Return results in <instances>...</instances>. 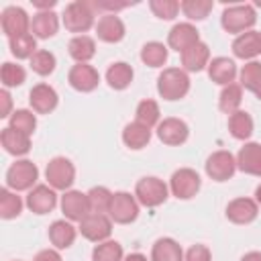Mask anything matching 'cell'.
<instances>
[{"mask_svg":"<svg viewBox=\"0 0 261 261\" xmlns=\"http://www.w3.org/2000/svg\"><path fill=\"white\" fill-rule=\"evenodd\" d=\"M157 92L163 100H179L190 92V77L179 67H167L157 77Z\"/></svg>","mask_w":261,"mask_h":261,"instance_id":"6da1fadb","label":"cell"},{"mask_svg":"<svg viewBox=\"0 0 261 261\" xmlns=\"http://www.w3.org/2000/svg\"><path fill=\"white\" fill-rule=\"evenodd\" d=\"M94 16H96V10L92 8V2H82V0H75V2H69L61 14L63 18V27L69 31V33H86L94 27Z\"/></svg>","mask_w":261,"mask_h":261,"instance_id":"7a4b0ae2","label":"cell"},{"mask_svg":"<svg viewBox=\"0 0 261 261\" xmlns=\"http://www.w3.org/2000/svg\"><path fill=\"white\" fill-rule=\"evenodd\" d=\"M257 14L255 8L251 4H234L224 8L222 16H220V24L226 33H234V35H243L247 31H251V27L255 24Z\"/></svg>","mask_w":261,"mask_h":261,"instance_id":"3957f363","label":"cell"},{"mask_svg":"<svg viewBox=\"0 0 261 261\" xmlns=\"http://www.w3.org/2000/svg\"><path fill=\"white\" fill-rule=\"evenodd\" d=\"M37 179H39V169L29 159H20V161L12 163L8 167V171H6V186L10 190H14V192L33 190Z\"/></svg>","mask_w":261,"mask_h":261,"instance_id":"277c9868","label":"cell"},{"mask_svg":"<svg viewBox=\"0 0 261 261\" xmlns=\"http://www.w3.org/2000/svg\"><path fill=\"white\" fill-rule=\"evenodd\" d=\"M135 198L147 208H155L167 200V186L159 177H141L135 186Z\"/></svg>","mask_w":261,"mask_h":261,"instance_id":"5b68a950","label":"cell"},{"mask_svg":"<svg viewBox=\"0 0 261 261\" xmlns=\"http://www.w3.org/2000/svg\"><path fill=\"white\" fill-rule=\"evenodd\" d=\"M45 177L53 190H63L67 192L75 179V167L67 157H53L47 163Z\"/></svg>","mask_w":261,"mask_h":261,"instance_id":"8992f818","label":"cell"},{"mask_svg":"<svg viewBox=\"0 0 261 261\" xmlns=\"http://www.w3.org/2000/svg\"><path fill=\"white\" fill-rule=\"evenodd\" d=\"M108 216L116 224H128L133 220H137V216H139L137 198L133 194H128V192H116L112 196V202H110V208H108Z\"/></svg>","mask_w":261,"mask_h":261,"instance_id":"52a82bcc","label":"cell"},{"mask_svg":"<svg viewBox=\"0 0 261 261\" xmlns=\"http://www.w3.org/2000/svg\"><path fill=\"white\" fill-rule=\"evenodd\" d=\"M200 186H202L200 175L194 169H190V167H181V169L173 171V175L169 179V190H171V194L177 200H190V198H194L198 194Z\"/></svg>","mask_w":261,"mask_h":261,"instance_id":"ba28073f","label":"cell"},{"mask_svg":"<svg viewBox=\"0 0 261 261\" xmlns=\"http://www.w3.org/2000/svg\"><path fill=\"white\" fill-rule=\"evenodd\" d=\"M237 171V157L230 151H216L206 159V173L214 181H226Z\"/></svg>","mask_w":261,"mask_h":261,"instance_id":"9c48e42d","label":"cell"},{"mask_svg":"<svg viewBox=\"0 0 261 261\" xmlns=\"http://www.w3.org/2000/svg\"><path fill=\"white\" fill-rule=\"evenodd\" d=\"M80 232L82 237H86L88 241L94 243H104L108 241L110 232H112V220L106 214H98V212H90L82 222H80Z\"/></svg>","mask_w":261,"mask_h":261,"instance_id":"30bf717a","label":"cell"},{"mask_svg":"<svg viewBox=\"0 0 261 261\" xmlns=\"http://www.w3.org/2000/svg\"><path fill=\"white\" fill-rule=\"evenodd\" d=\"M67 82L73 90L77 92H92L98 88L100 84V73L96 67L88 65V63H75L71 69H69V75H67Z\"/></svg>","mask_w":261,"mask_h":261,"instance_id":"8fae6325","label":"cell"},{"mask_svg":"<svg viewBox=\"0 0 261 261\" xmlns=\"http://www.w3.org/2000/svg\"><path fill=\"white\" fill-rule=\"evenodd\" d=\"M31 29V20L27 16V12L20 6H8L2 12V31L8 39L27 35Z\"/></svg>","mask_w":261,"mask_h":261,"instance_id":"7c38bea8","label":"cell"},{"mask_svg":"<svg viewBox=\"0 0 261 261\" xmlns=\"http://www.w3.org/2000/svg\"><path fill=\"white\" fill-rule=\"evenodd\" d=\"M61 212L65 218L82 222L90 214V204H88V194H82L77 190H67L61 196Z\"/></svg>","mask_w":261,"mask_h":261,"instance_id":"4fadbf2b","label":"cell"},{"mask_svg":"<svg viewBox=\"0 0 261 261\" xmlns=\"http://www.w3.org/2000/svg\"><path fill=\"white\" fill-rule=\"evenodd\" d=\"M188 135H190V128L179 118H163L157 124V137H159V141L165 143V145H169V147H175V145L186 143L188 141Z\"/></svg>","mask_w":261,"mask_h":261,"instance_id":"5bb4252c","label":"cell"},{"mask_svg":"<svg viewBox=\"0 0 261 261\" xmlns=\"http://www.w3.org/2000/svg\"><path fill=\"white\" fill-rule=\"evenodd\" d=\"M27 206L35 214H47L57 206V194L51 186H35L27 196Z\"/></svg>","mask_w":261,"mask_h":261,"instance_id":"9a60e30c","label":"cell"},{"mask_svg":"<svg viewBox=\"0 0 261 261\" xmlns=\"http://www.w3.org/2000/svg\"><path fill=\"white\" fill-rule=\"evenodd\" d=\"M259 204L251 198H237L226 206V218L234 224H249L257 218Z\"/></svg>","mask_w":261,"mask_h":261,"instance_id":"2e32d148","label":"cell"},{"mask_svg":"<svg viewBox=\"0 0 261 261\" xmlns=\"http://www.w3.org/2000/svg\"><path fill=\"white\" fill-rule=\"evenodd\" d=\"M237 169L249 175L261 177V145L245 143L237 153Z\"/></svg>","mask_w":261,"mask_h":261,"instance_id":"e0dca14e","label":"cell"},{"mask_svg":"<svg viewBox=\"0 0 261 261\" xmlns=\"http://www.w3.org/2000/svg\"><path fill=\"white\" fill-rule=\"evenodd\" d=\"M29 102L37 114H49L57 106V92L49 84H37L29 92Z\"/></svg>","mask_w":261,"mask_h":261,"instance_id":"ac0fdd59","label":"cell"},{"mask_svg":"<svg viewBox=\"0 0 261 261\" xmlns=\"http://www.w3.org/2000/svg\"><path fill=\"white\" fill-rule=\"evenodd\" d=\"M198 41H200L198 29H196L194 24H190V22H179V24H175V27L169 31V35H167L169 47L175 49L177 53H184L188 47L196 45Z\"/></svg>","mask_w":261,"mask_h":261,"instance_id":"d6986e66","label":"cell"},{"mask_svg":"<svg viewBox=\"0 0 261 261\" xmlns=\"http://www.w3.org/2000/svg\"><path fill=\"white\" fill-rule=\"evenodd\" d=\"M96 35L104 43H118L124 39V22L116 14H102L96 24Z\"/></svg>","mask_w":261,"mask_h":261,"instance_id":"ffe728a7","label":"cell"},{"mask_svg":"<svg viewBox=\"0 0 261 261\" xmlns=\"http://www.w3.org/2000/svg\"><path fill=\"white\" fill-rule=\"evenodd\" d=\"M210 63V49L206 43L198 41L181 53V65L186 71H202Z\"/></svg>","mask_w":261,"mask_h":261,"instance_id":"44dd1931","label":"cell"},{"mask_svg":"<svg viewBox=\"0 0 261 261\" xmlns=\"http://www.w3.org/2000/svg\"><path fill=\"white\" fill-rule=\"evenodd\" d=\"M208 75L214 84H220V86H228V84H234V77H237V65L232 59L228 57H214L210 63H208Z\"/></svg>","mask_w":261,"mask_h":261,"instance_id":"7402d4cb","label":"cell"},{"mask_svg":"<svg viewBox=\"0 0 261 261\" xmlns=\"http://www.w3.org/2000/svg\"><path fill=\"white\" fill-rule=\"evenodd\" d=\"M0 141H2V147L6 153L10 155H27L31 151V135H24L20 130H14L10 126L2 128V135H0Z\"/></svg>","mask_w":261,"mask_h":261,"instance_id":"603a6c76","label":"cell"},{"mask_svg":"<svg viewBox=\"0 0 261 261\" xmlns=\"http://www.w3.org/2000/svg\"><path fill=\"white\" fill-rule=\"evenodd\" d=\"M57 29H59V18L53 10L37 12L31 20V31H33L35 39H49L57 33Z\"/></svg>","mask_w":261,"mask_h":261,"instance_id":"cb8c5ba5","label":"cell"},{"mask_svg":"<svg viewBox=\"0 0 261 261\" xmlns=\"http://www.w3.org/2000/svg\"><path fill=\"white\" fill-rule=\"evenodd\" d=\"M232 53L239 59H253L261 53V45H259V33L257 31H247L243 35H239L232 43Z\"/></svg>","mask_w":261,"mask_h":261,"instance_id":"d4e9b609","label":"cell"},{"mask_svg":"<svg viewBox=\"0 0 261 261\" xmlns=\"http://www.w3.org/2000/svg\"><path fill=\"white\" fill-rule=\"evenodd\" d=\"M75 226L69 222V220H55L51 226H49V241L53 243L55 249H67L73 245L75 241Z\"/></svg>","mask_w":261,"mask_h":261,"instance_id":"484cf974","label":"cell"},{"mask_svg":"<svg viewBox=\"0 0 261 261\" xmlns=\"http://www.w3.org/2000/svg\"><path fill=\"white\" fill-rule=\"evenodd\" d=\"M151 261H184V251L173 239H159L151 249Z\"/></svg>","mask_w":261,"mask_h":261,"instance_id":"4316f807","label":"cell"},{"mask_svg":"<svg viewBox=\"0 0 261 261\" xmlns=\"http://www.w3.org/2000/svg\"><path fill=\"white\" fill-rule=\"evenodd\" d=\"M67 51L71 55V59H75L77 63H88L94 55H96V43L92 37L88 35H75L69 45H67Z\"/></svg>","mask_w":261,"mask_h":261,"instance_id":"83f0119b","label":"cell"},{"mask_svg":"<svg viewBox=\"0 0 261 261\" xmlns=\"http://www.w3.org/2000/svg\"><path fill=\"white\" fill-rule=\"evenodd\" d=\"M122 141H124V145L128 149L139 151V149H143V147L149 145V141H151V128L143 126L137 120L135 122H128L124 126V130H122Z\"/></svg>","mask_w":261,"mask_h":261,"instance_id":"f1b7e54d","label":"cell"},{"mask_svg":"<svg viewBox=\"0 0 261 261\" xmlns=\"http://www.w3.org/2000/svg\"><path fill=\"white\" fill-rule=\"evenodd\" d=\"M133 75H135V73H133V67H130L128 63L116 61V63H112V65L108 67V71H106V82H108V86H110L112 90H124V88L130 86Z\"/></svg>","mask_w":261,"mask_h":261,"instance_id":"f546056e","label":"cell"},{"mask_svg":"<svg viewBox=\"0 0 261 261\" xmlns=\"http://www.w3.org/2000/svg\"><path fill=\"white\" fill-rule=\"evenodd\" d=\"M228 130L234 139L239 141H245L253 135V118L249 112L245 110H237L228 116Z\"/></svg>","mask_w":261,"mask_h":261,"instance_id":"4dcf8cb0","label":"cell"},{"mask_svg":"<svg viewBox=\"0 0 261 261\" xmlns=\"http://www.w3.org/2000/svg\"><path fill=\"white\" fill-rule=\"evenodd\" d=\"M241 88H247L261 100V63L249 61L241 69Z\"/></svg>","mask_w":261,"mask_h":261,"instance_id":"1f68e13d","label":"cell"},{"mask_svg":"<svg viewBox=\"0 0 261 261\" xmlns=\"http://www.w3.org/2000/svg\"><path fill=\"white\" fill-rule=\"evenodd\" d=\"M243 102V88L239 84H228L224 86V90L220 92V98H218V108L224 112V114H232L239 110Z\"/></svg>","mask_w":261,"mask_h":261,"instance_id":"d6a6232c","label":"cell"},{"mask_svg":"<svg viewBox=\"0 0 261 261\" xmlns=\"http://www.w3.org/2000/svg\"><path fill=\"white\" fill-rule=\"evenodd\" d=\"M20 212H22L20 196H16V192L10 188H2L0 190V216L4 220H10V218H16Z\"/></svg>","mask_w":261,"mask_h":261,"instance_id":"836d02e7","label":"cell"},{"mask_svg":"<svg viewBox=\"0 0 261 261\" xmlns=\"http://www.w3.org/2000/svg\"><path fill=\"white\" fill-rule=\"evenodd\" d=\"M8 45H10V53L16 59H31L37 53V41H35V35L33 33H27V35L8 39Z\"/></svg>","mask_w":261,"mask_h":261,"instance_id":"e575fe53","label":"cell"},{"mask_svg":"<svg viewBox=\"0 0 261 261\" xmlns=\"http://www.w3.org/2000/svg\"><path fill=\"white\" fill-rule=\"evenodd\" d=\"M141 61L149 67H161L167 61V47L163 43L151 41L141 49Z\"/></svg>","mask_w":261,"mask_h":261,"instance_id":"d590c367","label":"cell"},{"mask_svg":"<svg viewBox=\"0 0 261 261\" xmlns=\"http://www.w3.org/2000/svg\"><path fill=\"white\" fill-rule=\"evenodd\" d=\"M159 104L155 100H141L137 106V122H141L147 128H153L155 124H159Z\"/></svg>","mask_w":261,"mask_h":261,"instance_id":"8d00e7d4","label":"cell"},{"mask_svg":"<svg viewBox=\"0 0 261 261\" xmlns=\"http://www.w3.org/2000/svg\"><path fill=\"white\" fill-rule=\"evenodd\" d=\"M112 192L104 186H96L88 192V204H90V212H98V214H104L108 212L110 208V202H112Z\"/></svg>","mask_w":261,"mask_h":261,"instance_id":"74e56055","label":"cell"},{"mask_svg":"<svg viewBox=\"0 0 261 261\" xmlns=\"http://www.w3.org/2000/svg\"><path fill=\"white\" fill-rule=\"evenodd\" d=\"M122 245L116 241L98 243L92 251V261H122Z\"/></svg>","mask_w":261,"mask_h":261,"instance_id":"f35d334b","label":"cell"},{"mask_svg":"<svg viewBox=\"0 0 261 261\" xmlns=\"http://www.w3.org/2000/svg\"><path fill=\"white\" fill-rule=\"evenodd\" d=\"M179 8L190 20H204L214 8V2L212 0H184Z\"/></svg>","mask_w":261,"mask_h":261,"instance_id":"ab89813d","label":"cell"},{"mask_svg":"<svg viewBox=\"0 0 261 261\" xmlns=\"http://www.w3.org/2000/svg\"><path fill=\"white\" fill-rule=\"evenodd\" d=\"M0 80H2L4 88L8 90V88H14V86H20L27 80V71L22 69V65L6 61L2 65V69H0Z\"/></svg>","mask_w":261,"mask_h":261,"instance_id":"60d3db41","label":"cell"},{"mask_svg":"<svg viewBox=\"0 0 261 261\" xmlns=\"http://www.w3.org/2000/svg\"><path fill=\"white\" fill-rule=\"evenodd\" d=\"M55 55L51 51H45V49H39L33 57H31V69L39 75H49L53 73L55 69Z\"/></svg>","mask_w":261,"mask_h":261,"instance_id":"b9f144b4","label":"cell"},{"mask_svg":"<svg viewBox=\"0 0 261 261\" xmlns=\"http://www.w3.org/2000/svg\"><path fill=\"white\" fill-rule=\"evenodd\" d=\"M10 128L14 130H20L24 135H31L37 126V116L31 112V110H14L10 114Z\"/></svg>","mask_w":261,"mask_h":261,"instance_id":"7bdbcfd3","label":"cell"},{"mask_svg":"<svg viewBox=\"0 0 261 261\" xmlns=\"http://www.w3.org/2000/svg\"><path fill=\"white\" fill-rule=\"evenodd\" d=\"M149 8L153 10V14L157 18L171 20L179 12V2H175V0H151L149 2Z\"/></svg>","mask_w":261,"mask_h":261,"instance_id":"ee69618b","label":"cell"},{"mask_svg":"<svg viewBox=\"0 0 261 261\" xmlns=\"http://www.w3.org/2000/svg\"><path fill=\"white\" fill-rule=\"evenodd\" d=\"M184 261H212V253L206 245H192Z\"/></svg>","mask_w":261,"mask_h":261,"instance_id":"f6af8a7d","label":"cell"},{"mask_svg":"<svg viewBox=\"0 0 261 261\" xmlns=\"http://www.w3.org/2000/svg\"><path fill=\"white\" fill-rule=\"evenodd\" d=\"M33 261H63V259H61V255L57 253V249H43V251H39V253L35 255Z\"/></svg>","mask_w":261,"mask_h":261,"instance_id":"bcb514c9","label":"cell"},{"mask_svg":"<svg viewBox=\"0 0 261 261\" xmlns=\"http://www.w3.org/2000/svg\"><path fill=\"white\" fill-rule=\"evenodd\" d=\"M0 102H2V106H0V116H2V118L10 116V106H12V100H10V94H8V90H6V88L0 92Z\"/></svg>","mask_w":261,"mask_h":261,"instance_id":"7dc6e473","label":"cell"},{"mask_svg":"<svg viewBox=\"0 0 261 261\" xmlns=\"http://www.w3.org/2000/svg\"><path fill=\"white\" fill-rule=\"evenodd\" d=\"M33 4L39 8V12H43V10H51L55 6V0H33Z\"/></svg>","mask_w":261,"mask_h":261,"instance_id":"c3c4849f","label":"cell"},{"mask_svg":"<svg viewBox=\"0 0 261 261\" xmlns=\"http://www.w3.org/2000/svg\"><path fill=\"white\" fill-rule=\"evenodd\" d=\"M241 261H261V253H259V251H251V253L243 255Z\"/></svg>","mask_w":261,"mask_h":261,"instance_id":"681fc988","label":"cell"},{"mask_svg":"<svg viewBox=\"0 0 261 261\" xmlns=\"http://www.w3.org/2000/svg\"><path fill=\"white\" fill-rule=\"evenodd\" d=\"M122 261H147V257H145L143 253H130V255H126Z\"/></svg>","mask_w":261,"mask_h":261,"instance_id":"f907efd6","label":"cell"},{"mask_svg":"<svg viewBox=\"0 0 261 261\" xmlns=\"http://www.w3.org/2000/svg\"><path fill=\"white\" fill-rule=\"evenodd\" d=\"M255 202L257 204H261V184L257 186V190H255Z\"/></svg>","mask_w":261,"mask_h":261,"instance_id":"816d5d0a","label":"cell"},{"mask_svg":"<svg viewBox=\"0 0 261 261\" xmlns=\"http://www.w3.org/2000/svg\"><path fill=\"white\" fill-rule=\"evenodd\" d=\"M259 45H261V33H259Z\"/></svg>","mask_w":261,"mask_h":261,"instance_id":"f5cc1de1","label":"cell"}]
</instances>
